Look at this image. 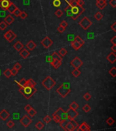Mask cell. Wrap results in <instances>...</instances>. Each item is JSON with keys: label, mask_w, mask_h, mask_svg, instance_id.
<instances>
[{"label": "cell", "mask_w": 116, "mask_h": 131, "mask_svg": "<svg viewBox=\"0 0 116 131\" xmlns=\"http://www.w3.org/2000/svg\"><path fill=\"white\" fill-rule=\"evenodd\" d=\"M77 5H79V6H84V0H77Z\"/></svg>", "instance_id": "51"}, {"label": "cell", "mask_w": 116, "mask_h": 131, "mask_svg": "<svg viewBox=\"0 0 116 131\" xmlns=\"http://www.w3.org/2000/svg\"><path fill=\"white\" fill-rule=\"evenodd\" d=\"M78 107H79V105H78V103L75 102V101H73V102L70 104V108L71 109H74V110H76Z\"/></svg>", "instance_id": "31"}, {"label": "cell", "mask_w": 116, "mask_h": 131, "mask_svg": "<svg viewBox=\"0 0 116 131\" xmlns=\"http://www.w3.org/2000/svg\"><path fill=\"white\" fill-rule=\"evenodd\" d=\"M51 65L52 66L55 68V69H57L59 66H61L62 65V60H58V59H53L51 60Z\"/></svg>", "instance_id": "19"}, {"label": "cell", "mask_w": 116, "mask_h": 131, "mask_svg": "<svg viewBox=\"0 0 116 131\" xmlns=\"http://www.w3.org/2000/svg\"><path fill=\"white\" fill-rule=\"evenodd\" d=\"M9 117H10V114L7 110L3 109L0 111V119L2 121H6Z\"/></svg>", "instance_id": "15"}, {"label": "cell", "mask_w": 116, "mask_h": 131, "mask_svg": "<svg viewBox=\"0 0 116 131\" xmlns=\"http://www.w3.org/2000/svg\"><path fill=\"white\" fill-rule=\"evenodd\" d=\"M4 11H5V10H3L2 12L0 11V16H5V14H4Z\"/></svg>", "instance_id": "57"}, {"label": "cell", "mask_w": 116, "mask_h": 131, "mask_svg": "<svg viewBox=\"0 0 116 131\" xmlns=\"http://www.w3.org/2000/svg\"><path fill=\"white\" fill-rule=\"evenodd\" d=\"M111 42L112 43V45H116V36H113L111 39Z\"/></svg>", "instance_id": "53"}, {"label": "cell", "mask_w": 116, "mask_h": 131, "mask_svg": "<svg viewBox=\"0 0 116 131\" xmlns=\"http://www.w3.org/2000/svg\"><path fill=\"white\" fill-rule=\"evenodd\" d=\"M4 76L6 77V78H10L11 76H12V73H11V69H9V68H6L5 71H4Z\"/></svg>", "instance_id": "30"}, {"label": "cell", "mask_w": 116, "mask_h": 131, "mask_svg": "<svg viewBox=\"0 0 116 131\" xmlns=\"http://www.w3.org/2000/svg\"><path fill=\"white\" fill-rule=\"evenodd\" d=\"M72 75L74 77H78V76L81 75V71L79 70V68H74V70L72 71Z\"/></svg>", "instance_id": "27"}, {"label": "cell", "mask_w": 116, "mask_h": 131, "mask_svg": "<svg viewBox=\"0 0 116 131\" xmlns=\"http://www.w3.org/2000/svg\"><path fill=\"white\" fill-rule=\"evenodd\" d=\"M11 73H12V76H16L17 75V73H18V70H16V69H15L14 67L11 69Z\"/></svg>", "instance_id": "49"}, {"label": "cell", "mask_w": 116, "mask_h": 131, "mask_svg": "<svg viewBox=\"0 0 116 131\" xmlns=\"http://www.w3.org/2000/svg\"><path fill=\"white\" fill-rule=\"evenodd\" d=\"M63 14H64V12H63V10H61V9H57V10L56 11V15L57 17H61V16L63 15Z\"/></svg>", "instance_id": "43"}, {"label": "cell", "mask_w": 116, "mask_h": 131, "mask_svg": "<svg viewBox=\"0 0 116 131\" xmlns=\"http://www.w3.org/2000/svg\"><path fill=\"white\" fill-rule=\"evenodd\" d=\"M6 23H5V21H1L0 22V30H5V28H6Z\"/></svg>", "instance_id": "38"}, {"label": "cell", "mask_w": 116, "mask_h": 131, "mask_svg": "<svg viewBox=\"0 0 116 131\" xmlns=\"http://www.w3.org/2000/svg\"><path fill=\"white\" fill-rule=\"evenodd\" d=\"M70 6H75V5H77V0H70L69 1V5Z\"/></svg>", "instance_id": "45"}, {"label": "cell", "mask_w": 116, "mask_h": 131, "mask_svg": "<svg viewBox=\"0 0 116 131\" xmlns=\"http://www.w3.org/2000/svg\"><path fill=\"white\" fill-rule=\"evenodd\" d=\"M109 74H110V75H111L112 77H115V76H116V67H115V66L111 67V69L109 70Z\"/></svg>", "instance_id": "35"}, {"label": "cell", "mask_w": 116, "mask_h": 131, "mask_svg": "<svg viewBox=\"0 0 116 131\" xmlns=\"http://www.w3.org/2000/svg\"><path fill=\"white\" fill-rule=\"evenodd\" d=\"M36 88L35 86H20L19 87V92L22 96H24L26 99H29L32 96L35 95L36 93Z\"/></svg>", "instance_id": "1"}, {"label": "cell", "mask_w": 116, "mask_h": 131, "mask_svg": "<svg viewBox=\"0 0 116 131\" xmlns=\"http://www.w3.org/2000/svg\"><path fill=\"white\" fill-rule=\"evenodd\" d=\"M78 127V123L74 121V119H69V121L67 122L65 126V130H69V131H73V130H76Z\"/></svg>", "instance_id": "7"}, {"label": "cell", "mask_w": 116, "mask_h": 131, "mask_svg": "<svg viewBox=\"0 0 116 131\" xmlns=\"http://www.w3.org/2000/svg\"><path fill=\"white\" fill-rule=\"evenodd\" d=\"M65 12L66 13V15H68L69 17H71V18H72V12H71L70 5H67L65 8Z\"/></svg>", "instance_id": "33"}, {"label": "cell", "mask_w": 116, "mask_h": 131, "mask_svg": "<svg viewBox=\"0 0 116 131\" xmlns=\"http://www.w3.org/2000/svg\"><path fill=\"white\" fill-rule=\"evenodd\" d=\"M110 5H111L112 7H116V0H111V1H110Z\"/></svg>", "instance_id": "52"}, {"label": "cell", "mask_w": 116, "mask_h": 131, "mask_svg": "<svg viewBox=\"0 0 116 131\" xmlns=\"http://www.w3.org/2000/svg\"><path fill=\"white\" fill-rule=\"evenodd\" d=\"M6 126H7L8 128H13V127L15 126V122L13 120H8L6 122Z\"/></svg>", "instance_id": "37"}, {"label": "cell", "mask_w": 116, "mask_h": 131, "mask_svg": "<svg viewBox=\"0 0 116 131\" xmlns=\"http://www.w3.org/2000/svg\"><path fill=\"white\" fill-rule=\"evenodd\" d=\"M10 0H0V8L2 10H7V8L9 7V5H11Z\"/></svg>", "instance_id": "14"}, {"label": "cell", "mask_w": 116, "mask_h": 131, "mask_svg": "<svg viewBox=\"0 0 116 131\" xmlns=\"http://www.w3.org/2000/svg\"><path fill=\"white\" fill-rule=\"evenodd\" d=\"M53 5L56 7H59L61 5V0H54L53 1Z\"/></svg>", "instance_id": "40"}, {"label": "cell", "mask_w": 116, "mask_h": 131, "mask_svg": "<svg viewBox=\"0 0 116 131\" xmlns=\"http://www.w3.org/2000/svg\"><path fill=\"white\" fill-rule=\"evenodd\" d=\"M71 12H72V19L76 20L79 15H81L84 12V8L83 6H79V5H75V6H70Z\"/></svg>", "instance_id": "4"}, {"label": "cell", "mask_w": 116, "mask_h": 131, "mask_svg": "<svg viewBox=\"0 0 116 131\" xmlns=\"http://www.w3.org/2000/svg\"><path fill=\"white\" fill-rule=\"evenodd\" d=\"M53 59H58V60H62V57H61L60 55H58L56 52L55 53H53L52 55H51V60H53Z\"/></svg>", "instance_id": "32"}, {"label": "cell", "mask_w": 116, "mask_h": 131, "mask_svg": "<svg viewBox=\"0 0 116 131\" xmlns=\"http://www.w3.org/2000/svg\"><path fill=\"white\" fill-rule=\"evenodd\" d=\"M44 126H45V123H44L43 121H38V122L35 124V127H36V129H38V130H42V129L44 128Z\"/></svg>", "instance_id": "26"}, {"label": "cell", "mask_w": 116, "mask_h": 131, "mask_svg": "<svg viewBox=\"0 0 116 131\" xmlns=\"http://www.w3.org/2000/svg\"><path fill=\"white\" fill-rule=\"evenodd\" d=\"M60 25H62V26H64V27H65V28H66V27H67V26H68V23H67V22H66V21L63 20V21H62V22H61V24H60Z\"/></svg>", "instance_id": "50"}, {"label": "cell", "mask_w": 116, "mask_h": 131, "mask_svg": "<svg viewBox=\"0 0 116 131\" xmlns=\"http://www.w3.org/2000/svg\"><path fill=\"white\" fill-rule=\"evenodd\" d=\"M41 45H43V47H45L46 49L49 48L51 45H54V41L51 39L49 36H46L43 40L41 41Z\"/></svg>", "instance_id": "10"}, {"label": "cell", "mask_w": 116, "mask_h": 131, "mask_svg": "<svg viewBox=\"0 0 116 131\" xmlns=\"http://www.w3.org/2000/svg\"><path fill=\"white\" fill-rule=\"evenodd\" d=\"M102 17H103V15H102V12H97V13H95V15H94V19L97 21L102 20Z\"/></svg>", "instance_id": "28"}, {"label": "cell", "mask_w": 116, "mask_h": 131, "mask_svg": "<svg viewBox=\"0 0 116 131\" xmlns=\"http://www.w3.org/2000/svg\"><path fill=\"white\" fill-rule=\"evenodd\" d=\"M43 120H44V122L45 123H50L51 120H52V116H46L44 118H43Z\"/></svg>", "instance_id": "41"}, {"label": "cell", "mask_w": 116, "mask_h": 131, "mask_svg": "<svg viewBox=\"0 0 116 131\" xmlns=\"http://www.w3.org/2000/svg\"><path fill=\"white\" fill-rule=\"evenodd\" d=\"M14 17L12 16L11 15H7L5 16V19H4V21H5V23H6V25H12L13 23H14Z\"/></svg>", "instance_id": "22"}, {"label": "cell", "mask_w": 116, "mask_h": 131, "mask_svg": "<svg viewBox=\"0 0 116 131\" xmlns=\"http://www.w3.org/2000/svg\"><path fill=\"white\" fill-rule=\"evenodd\" d=\"M84 100H86V101L90 100L92 98L91 94H90V93H86V94H84Z\"/></svg>", "instance_id": "44"}, {"label": "cell", "mask_w": 116, "mask_h": 131, "mask_svg": "<svg viewBox=\"0 0 116 131\" xmlns=\"http://www.w3.org/2000/svg\"><path fill=\"white\" fill-rule=\"evenodd\" d=\"M19 52H20V56L23 58V59L27 58V57L30 55V51L28 50V49H25V48H23V49L20 50Z\"/></svg>", "instance_id": "18"}, {"label": "cell", "mask_w": 116, "mask_h": 131, "mask_svg": "<svg viewBox=\"0 0 116 131\" xmlns=\"http://www.w3.org/2000/svg\"><path fill=\"white\" fill-rule=\"evenodd\" d=\"M20 13H21V11H20V9L17 7L16 9H15L14 12H13V14L12 15H15V16H19V15H20Z\"/></svg>", "instance_id": "47"}, {"label": "cell", "mask_w": 116, "mask_h": 131, "mask_svg": "<svg viewBox=\"0 0 116 131\" xmlns=\"http://www.w3.org/2000/svg\"><path fill=\"white\" fill-rule=\"evenodd\" d=\"M14 48H15V50L20 51V50H22V49L24 48V45L21 43L20 41H17L15 45H14Z\"/></svg>", "instance_id": "23"}, {"label": "cell", "mask_w": 116, "mask_h": 131, "mask_svg": "<svg viewBox=\"0 0 116 131\" xmlns=\"http://www.w3.org/2000/svg\"><path fill=\"white\" fill-rule=\"evenodd\" d=\"M106 123H107L109 126H112L113 123H114V120H113L112 117H108V118L106 119Z\"/></svg>", "instance_id": "39"}, {"label": "cell", "mask_w": 116, "mask_h": 131, "mask_svg": "<svg viewBox=\"0 0 116 131\" xmlns=\"http://www.w3.org/2000/svg\"><path fill=\"white\" fill-rule=\"evenodd\" d=\"M26 47H27V49H28L29 51H32V50H34L35 47H36V44H35L33 40H30V41L27 42V44H26Z\"/></svg>", "instance_id": "21"}, {"label": "cell", "mask_w": 116, "mask_h": 131, "mask_svg": "<svg viewBox=\"0 0 116 131\" xmlns=\"http://www.w3.org/2000/svg\"><path fill=\"white\" fill-rule=\"evenodd\" d=\"M35 81L34 79H27V80H25V86H35Z\"/></svg>", "instance_id": "24"}, {"label": "cell", "mask_w": 116, "mask_h": 131, "mask_svg": "<svg viewBox=\"0 0 116 131\" xmlns=\"http://www.w3.org/2000/svg\"><path fill=\"white\" fill-rule=\"evenodd\" d=\"M66 115H67V117L69 119H75L77 116H78V112L74 109H71L69 108L68 110H66Z\"/></svg>", "instance_id": "13"}, {"label": "cell", "mask_w": 116, "mask_h": 131, "mask_svg": "<svg viewBox=\"0 0 116 131\" xmlns=\"http://www.w3.org/2000/svg\"><path fill=\"white\" fill-rule=\"evenodd\" d=\"M19 16H20L22 19H25V18L27 17V13H26V12H24V11H23V12L21 11V13H20V15H19Z\"/></svg>", "instance_id": "46"}, {"label": "cell", "mask_w": 116, "mask_h": 131, "mask_svg": "<svg viewBox=\"0 0 116 131\" xmlns=\"http://www.w3.org/2000/svg\"><path fill=\"white\" fill-rule=\"evenodd\" d=\"M20 123L25 127H27L28 126H30L31 124H32V119H31L30 116H28V115L23 116L20 118Z\"/></svg>", "instance_id": "9"}, {"label": "cell", "mask_w": 116, "mask_h": 131, "mask_svg": "<svg viewBox=\"0 0 116 131\" xmlns=\"http://www.w3.org/2000/svg\"><path fill=\"white\" fill-rule=\"evenodd\" d=\"M111 50H112L113 53H115L116 52V45H112V46H111Z\"/></svg>", "instance_id": "56"}, {"label": "cell", "mask_w": 116, "mask_h": 131, "mask_svg": "<svg viewBox=\"0 0 116 131\" xmlns=\"http://www.w3.org/2000/svg\"><path fill=\"white\" fill-rule=\"evenodd\" d=\"M31 107H32V106H30L29 104H27V105H25V111H27V110H29Z\"/></svg>", "instance_id": "54"}, {"label": "cell", "mask_w": 116, "mask_h": 131, "mask_svg": "<svg viewBox=\"0 0 116 131\" xmlns=\"http://www.w3.org/2000/svg\"><path fill=\"white\" fill-rule=\"evenodd\" d=\"M65 28L64 26H62L61 25L57 27V32H58L59 34H63V33L65 32Z\"/></svg>", "instance_id": "42"}, {"label": "cell", "mask_w": 116, "mask_h": 131, "mask_svg": "<svg viewBox=\"0 0 116 131\" xmlns=\"http://www.w3.org/2000/svg\"><path fill=\"white\" fill-rule=\"evenodd\" d=\"M21 67H22V66H21L20 63H15V65H14V68L16 69V70H19V69H21Z\"/></svg>", "instance_id": "48"}, {"label": "cell", "mask_w": 116, "mask_h": 131, "mask_svg": "<svg viewBox=\"0 0 116 131\" xmlns=\"http://www.w3.org/2000/svg\"><path fill=\"white\" fill-rule=\"evenodd\" d=\"M17 8V6L15 5V4H13V3H11V5H9V7L7 8V10H8V12L10 13V14H13V12Z\"/></svg>", "instance_id": "29"}, {"label": "cell", "mask_w": 116, "mask_h": 131, "mask_svg": "<svg viewBox=\"0 0 116 131\" xmlns=\"http://www.w3.org/2000/svg\"><path fill=\"white\" fill-rule=\"evenodd\" d=\"M111 29L115 32L116 31V23H113L112 25H111Z\"/></svg>", "instance_id": "55"}, {"label": "cell", "mask_w": 116, "mask_h": 131, "mask_svg": "<svg viewBox=\"0 0 116 131\" xmlns=\"http://www.w3.org/2000/svg\"><path fill=\"white\" fill-rule=\"evenodd\" d=\"M107 0H96V5L99 9H103L105 8L106 5H107Z\"/></svg>", "instance_id": "17"}, {"label": "cell", "mask_w": 116, "mask_h": 131, "mask_svg": "<svg viewBox=\"0 0 116 131\" xmlns=\"http://www.w3.org/2000/svg\"><path fill=\"white\" fill-rule=\"evenodd\" d=\"M70 92H71L70 86H69L68 84H66V83L62 84V85L56 89V93L59 94V96H60L61 97H63V98L65 97L66 96H68Z\"/></svg>", "instance_id": "3"}, {"label": "cell", "mask_w": 116, "mask_h": 131, "mask_svg": "<svg viewBox=\"0 0 116 131\" xmlns=\"http://www.w3.org/2000/svg\"><path fill=\"white\" fill-rule=\"evenodd\" d=\"M83 110L84 111L85 113H90L92 110V108H91V106H89L88 104H85V105L84 106V107H83Z\"/></svg>", "instance_id": "36"}, {"label": "cell", "mask_w": 116, "mask_h": 131, "mask_svg": "<svg viewBox=\"0 0 116 131\" xmlns=\"http://www.w3.org/2000/svg\"><path fill=\"white\" fill-rule=\"evenodd\" d=\"M83 61L78 57V56H75L73 60L71 61V66H74V68H79V67H81L82 66H83Z\"/></svg>", "instance_id": "12"}, {"label": "cell", "mask_w": 116, "mask_h": 131, "mask_svg": "<svg viewBox=\"0 0 116 131\" xmlns=\"http://www.w3.org/2000/svg\"><path fill=\"white\" fill-rule=\"evenodd\" d=\"M77 129H78V130H81V131H89V130H91V126L88 125L87 122H83L80 126H78Z\"/></svg>", "instance_id": "16"}, {"label": "cell", "mask_w": 116, "mask_h": 131, "mask_svg": "<svg viewBox=\"0 0 116 131\" xmlns=\"http://www.w3.org/2000/svg\"><path fill=\"white\" fill-rule=\"evenodd\" d=\"M52 118L56 121V123H61L62 121L67 119V115H66V111H65L62 107H59L57 110L53 114Z\"/></svg>", "instance_id": "2"}, {"label": "cell", "mask_w": 116, "mask_h": 131, "mask_svg": "<svg viewBox=\"0 0 116 131\" xmlns=\"http://www.w3.org/2000/svg\"><path fill=\"white\" fill-rule=\"evenodd\" d=\"M26 112H27V115L30 116H35V114H36V111H35L33 107H31L30 109L27 110Z\"/></svg>", "instance_id": "34"}, {"label": "cell", "mask_w": 116, "mask_h": 131, "mask_svg": "<svg viewBox=\"0 0 116 131\" xmlns=\"http://www.w3.org/2000/svg\"><path fill=\"white\" fill-rule=\"evenodd\" d=\"M79 25L81 26L82 28H84V30H87L90 26L92 25V21L88 18V17H84L80 22H79Z\"/></svg>", "instance_id": "8"}, {"label": "cell", "mask_w": 116, "mask_h": 131, "mask_svg": "<svg viewBox=\"0 0 116 131\" xmlns=\"http://www.w3.org/2000/svg\"><path fill=\"white\" fill-rule=\"evenodd\" d=\"M106 59L109 61L110 63H111V64H113V63H115L116 61V55H115V53H110L109 55H107V57H106Z\"/></svg>", "instance_id": "20"}, {"label": "cell", "mask_w": 116, "mask_h": 131, "mask_svg": "<svg viewBox=\"0 0 116 131\" xmlns=\"http://www.w3.org/2000/svg\"><path fill=\"white\" fill-rule=\"evenodd\" d=\"M4 37H5V40H7L8 42H13V41L15 39V37H16V35H15V33L13 32L12 30H8L6 33H5V35H4Z\"/></svg>", "instance_id": "11"}, {"label": "cell", "mask_w": 116, "mask_h": 131, "mask_svg": "<svg viewBox=\"0 0 116 131\" xmlns=\"http://www.w3.org/2000/svg\"><path fill=\"white\" fill-rule=\"evenodd\" d=\"M56 53L60 55L61 57H63V56H65V55H67V50H66L65 48H64V47H63V48H60V49L57 51Z\"/></svg>", "instance_id": "25"}, {"label": "cell", "mask_w": 116, "mask_h": 131, "mask_svg": "<svg viewBox=\"0 0 116 131\" xmlns=\"http://www.w3.org/2000/svg\"><path fill=\"white\" fill-rule=\"evenodd\" d=\"M56 82L55 79L52 78V76H46V78H45L44 80L42 81V86L46 88V90H51L54 86H56Z\"/></svg>", "instance_id": "5"}, {"label": "cell", "mask_w": 116, "mask_h": 131, "mask_svg": "<svg viewBox=\"0 0 116 131\" xmlns=\"http://www.w3.org/2000/svg\"><path fill=\"white\" fill-rule=\"evenodd\" d=\"M84 39L82 38L81 36L76 35L75 37H74V39L72 41V45H72V47H73L74 49H75V50H79L82 46L84 45Z\"/></svg>", "instance_id": "6"}]
</instances>
